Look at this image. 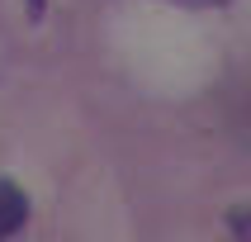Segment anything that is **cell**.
<instances>
[{"label":"cell","instance_id":"6da1fadb","mask_svg":"<svg viewBox=\"0 0 251 242\" xmlns=\"http://www.w3.org/2000/svg\"><path fill=\"white\" fill-rule=\"evenodd\" d=\"M28 223V199L14 181H0V242L14 238L19 228Z\"/></svg>","mask_w":251,"mask_h":242},{"label":"cell","instance_id":"7a4b0ae2","mask_svg":"<svg viewBox=\"0 0 251 242\" xmlns=\"http://www.w3.org/2000/svg\"><path fill=\"white\" fill-rule=\"evenodd\" d=\"M171 5H180V10H223L232 0H171Z\"/></svg>","mask_w":251,"mask_h":242},{"label":"cell","instance_id":"3957f363","mask_svg":"<svg viewBox=\"0 0 251 242\" xmlns=\"http://www.w3.org/2000/svg\"><path fill=\"white\" fill-rule=\"evenodd\" d=\"M28 14H33V19H38V14H43V0H28Z\"/></svg>","mask_w":251,"mask_h":242}]
</instances>
